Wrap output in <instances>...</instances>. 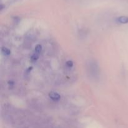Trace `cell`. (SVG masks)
I'll use <instances>...</instances> for the list:
<instances>
[{
	"mask_svg": "<svg viewBox=\"0 0 128 128\" xmlns=\"http://www.w3.org/2000/svg\"><path fill=\"white\" fill-rule=\"evenodd\" d=\"M49 97L54 101H58L61 100V96L58 92H51L49 94Z\"/></svg>",
	"mask_w": 128,
	"mask_h": 128,
	"instance_id": "obj_1",
	"label": "cell"
},
{
	"mask_svg": "<svg viewBox=\"0 0 128 128\" xmlns=\"http://www.w3.org/2000/svg\"><path fill=\"white\" fill-rule=\"evenodd\" d=\"M118 22L121 24H128V17L127 16H121L118 18Z\"/></svg>",
	"mask_w": 128,
	"mask_h": 128,
	"instance_id": "obj_2",
	"label": "cell"
},
{
	"mask_svg": "<svg viewBox=\"0 0 128 128\" xmlns=\"http://www.w3.org/2000/svg\"><path fill=\"white\" fill-rule=\"evenodd\" d=\"M1 52H2V54H4V56H10L11 54V52L9 49H8L7 48L3 47L1 49Z\"/></svg>",
	"mask_w": 128,
	"mask_h": 128,
	"instance_id": "obj_3",
	"label": "cell"
},
{
	"mask_svg": "<svg viewBox=\"0 0 128 128\" xmlns=\"http://www.w3.org/2000/svg\"><path fill=\"white\" fill-rule=\"evenodd\" d=\"M42 46L40 44L36 45V47H35V51H36V53L40 54L41 53V52L42 51Z\"/></svg>",
	"mask_w": 128,
	"mask_h": 128,
	"instance_id": "obj_4",
	"label": "cell"
},
{
	"mask_svg": "<svg viewBox=\"0 0 128 128\" xmlns=\"http://www.w3.org/2000/svg\"><path fill=\"white\" fill-rule=\"evenodd\" d=\"M38 58H39V54L36 53V52L35 54H34L31 56V60H32V61H37Z\"/></svg>",
	"mask_w": 128,
	"mask_h": 128,
	"instance_id": "obj_5",
	"label": "cell"
},
{
	"mask_svg": "<svg viewBox=\"0 0 128 128\" xmlns=\"http://www.w3.org/2000/svg\"><path fill=\"white\" fill-rule=\"evenodd\" d=\"M66 65H67L68 67L71 68H72V66H73L74 63L72 61H68L67 62H66Z\"/></svg>",
	"mask_w": 128,
	"mask_h": 128,
	"instance_id": "obj_6",
	"label": "cell"
}]
</instances>
